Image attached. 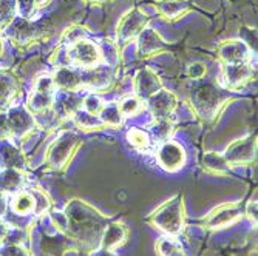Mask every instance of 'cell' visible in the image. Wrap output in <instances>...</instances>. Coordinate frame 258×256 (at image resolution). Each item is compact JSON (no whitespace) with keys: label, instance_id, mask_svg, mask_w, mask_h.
Segmentation results:
<instances>
[{"label":"cell","instance_id":"cell-1","mask_svg":"<svg viewBox=\"0 0 258 256\" xmlns=\"http://www.w3.org/2000/svg\"><path fill=\"white\" fill-rule=\"evenodd\" d=\"M63 212L68 222L67 236L72 238L81 248L87 251H96L110 218L78 198L70 201L65 205Z\"/></svg>","mask_w":258,"mask_h":256},{"label":"cell","instance_id":"cell-2","mask_svg":"<svg viewBox=\"0 0 258 256\" xmlns=\"http://www.w3.org/2000/svg\"><path fill=\"white\" fill-rule=\"evenodd\" d=\"M187 102L197 118L203 122H214L220 118L223 110L235 101L230 91L223 88L217 80H194L192 87L187 93Z\"/></svg>","mask_w":258,"mask_h":256},{"label":"cell","instance_id":"cell-3","mask_svg":"<svg viewBox=\"0 0 258 256\" xmlns=\"http://www.w3.org/2000/svg\"><path fill=\"white\" fill-rule=\"evenodd\" d=\"M147 222L169 236H178L185 225L184 195L176 193L166 202H162L155 212L149 215Z\"/></svg>","mask_w":258,"mask_h":256},{"label":"cell","instance_id":"cell-4","mask_svg":"<svg viewBox=\"0 0 258 256\" xmlns=\"http://www.w3.org/2000/svg\"><path fill=\"white\" fill-rule=\"evenodd\" d=\"M53 33V27L48 20H25L16 17L11 25L4 31L5 37L20 50H27L30 46L43 42Z\"/></svg>","mask_w":258,"mask_h":256},{"label":"cell","instance_id":"cell-5","mask_svg":"<svg viewBox=\"0 0 258 256\" xmlns=\"http://www.w3.org/2000/svg\"><path fill=\"white\" fill-rule=\"evenodd\" d=\"M82 144H84L82 137L76 131H70V130L60 131L56 141H53V144L46 150V157H45L46 165L57 173L65 172L68 165L72 164V160L75 159Z\"/></svg>","mask_w":258,"mask_h":256},{"label":"cell","instance_id":"cell-6","mask_svg":"<svg viewBox=\"0 0 258 256\" xmlns=\"http://www.w3.org/2000/svg\"><path fill=\"white\" fill-rule=\"evenodd\" d=\"M152 17L146 14L139 7L128 10L119 20L118 28H116V43L122 50L132 42H136L138 36L147 28Z\"/></svg>","mask_w":258,"mask_h":256},{"label":"cell","instance_id":"cell-7","mask_svg":"<svg viewBox=\"0 0 258 256\" xmlns=\"http://www.w3.org/2000/svg\"><path fill=\"white\" fill-rule=\"evenodd\" d=\"M56 93H57V90L54 87L51 74H46V73L40 74L34 80V87H33L31 95L28 96L25 108L34 116V118L42 113L53 110Z\"/></svg>","mask_w":258,"mask_h":256},{"label":"cell","instance_id":"cell-8","mask_svg":"<svg viewBox=\"0 0 258 256\" xmlns=\"http://www.w3.org/2000/svg\"><path fill=\"white\" fill-rule=\"evenodd\" d=\"M65 62L63 66H81L85 69H93L102 65L99 45L90 39L76 42L75 45L65 48Z\"/></svg>","mask_w":258,"mask_h":256},{"label":"cell","instance_id":"cell-9","mask_svg":"<svg viewBox=\"0 0 258 256\" xmlns=\"http://www.w3.org/2000/svg\"><path fill=\"white\" fill-rule=\"evenodd\" d=\"M223 157L226 159L229 167L252 164L256 159V134L250 133L241 139L233 141L223 153Z\"/></svg>","mask_w":258,"mask_h":256},{"label":"cell","instance_id":"cell-10","mask_svg":"<svg viewBox=\"0 0 258 256\" xmlns=\"http://www.w3.org/2000/svg\"><path fill=\"white\" fill-rule=\"evenodd\" d=\"M221 87L233 93L246 87L255 77V68L252 62L243 63H226L221 68Z\"/></svg>","mask_w":258,"mask_h":256},{"label":"cell","instance_id":"cell-11","mask_svg":"<svg viewBox=\"0 0 258 256\" xmlns=\"http://www.w3.org/2000/svg\"><path fill=\"white\" fill-rule=\"evenodd\" d=\"M244 215V207L241 202H227L214 208L204 219L203 225L209 230H221L237 222Z\"/></svg>","mask_w":258,"mask_h":256},{"label":"cell","instance_id":"cell-12","mask_svg":"<svg viewBox=\"0 0 258 256\" xmlns=\"http://www.w3.org/2000/svg\"><path fill=\"white\" fill-rule=\"evenodd\" d=\"M8 137L13 139H23L27 137L36 128V118L27 108H10L5 116Z\"/></svg>","mask_w":258,"mask_h":256},{"label":"cell","instance_id":"cell-13","mask_svg":"<svg viewBox=\"0 0 258 256\" xmlns=\"http://www.w3.org/2000/svg\"><path fill=\"white\" fill-rule=\"evenodd\" d=\"M169 51V43L153 28H144L136 39V54L139 59H152Z\"/></svg>","mask_w":258,"mask_h":256},{"label":"cell","instance_id":"cell-14","mask_svg":"<svg viewBox=\"0 0 258 256\" xmlns=\"http://www.w3.org/2000/svg\"><path fill=\"white\" fill-rule=\"evenodd\" d=\"M161 88H164V85L155 69L144 66L136 71L133 79V91L138 99L147 102V99H150Z\"/></svg>","mask_w":258,"mask_h":256},{"label":"cell","instance_id":"cell-15","mask_svg":"<svg viewBox=\"0 0 258 256\" xmlns=\"http://www.w3.org/2000/svg\"><path fill=\"white\" fill-rule=\"evenodd\" d=\"M147 107L150 114L153 116L155 121H162V119H170V116L178 107V98L175 93L161 88L158 93L147 99Z\"/></svg>","mask_w":258,"mask_h":256},{"label":"cell","instance_id":"cell-16","mask_svg":"<svg viewBox=\"0 0 258 256\" xmlns=\"http://www.w3.org/2000/svg\"><path fill=\"white\" fill-rule=\"evenodd\" d=\"M217 54L223 65L252 62V51L241 39H229L221 42L217 48Z\"/></svg>","mask_w":258,"mask_h":256},{"label":"cell","instance_id":"cell-17","mask_svg":"<svg viewBox=\"0 0 258 256\" xmlns=\"http://www.w3.org/2000/svg\"><path fill=\"white\" fill-rule=\"evenodd\" d=\"M185 159L187 156L184 148L173 141L162 142L158 148V162L166 172L173 173L181 170L185 164Z\"/></svg>","mask_w":258,"mask_h":256},{"label":"cell","instance_id":"cell-18","mask_svg":"<svg viewBox=\"0 0 258 256\" xmlns=\"http://www.w3.org/2000/svg\"><path fill=\"white\" fill-rule=\"evenodd\" d=\"M20 79L11 69H0V114H5L20 95Z\"/></svg>","mask_w":258,"mask_h":256},{"label":"cell","instance_id":"cell-19","mask_svg":"<svg viewBox=\"0 0 258 256\" xmlns=\"http://www.w3.org/2000/svg\"><path fill=\"white\" fill-rule=\"evenodd\" d=\"M155 10L164 20L173 23L194 11V0H156Z\"/></svg>","mask_w":258,"mask_h":256},{"label":"cell","instance_id":"cell-20","mask_svg":"<svg viewBox=\"0 0 258 256\" xmlns=\"http://www.w3.org/2000/svg\"><path fill=\"white\" fill-rule=\"evenodd\" d=\"M56 90L63 93H78L84 88V77L72 66H57L51 74Z\"/></svg>","mask_w":258,"mask_h":256},{"label":"cell","instance_id":"cell-21","mask_svg":"<svg viewBox=\"0 0 258 256\" xmlns=\"http://www.w3.org/2000/svg\"><path fill=\"white\" fill-rule=\"evenodd\" d=\"M128 238V228L124 222L118 221H110L104 230L99 248L107 251H116L121 245L125 244Z\"/></svg>","mask_w":258,"mask_h":256},{"label":"cell","instance_id":"cell-22","mask_svg":"<svg viewBox=\"0 0 258 256\" xmlns=\"http://www.w3.org/2000/svg\"><path fill=\"white\" fill-rule=\"evenodd\" d=\"M25 173L17 168H4L0 172V192L5 195H14L25 185Z\"/></svg>","mask_w":258,"mask_h":256},{"label":"cell","instance_id":"cell-23","mask_svg":"<svg viewBox=\"0 0 258 256\" xmlns=\"http://www.w3.org/2000/svg\"><path fill=\"white\" fill-rule=\"evenodd\" d=\"M0 164L4 168L25 170L27 159L16 145L10 142H0Z\"/></svg>","mask_w":258,"mask_h":256},{"label":"cell","instance_id":"cell-24","mask_svg":"<svg viewBox=\"0 0 258 256\" xmlns=\"http://www.w3.org/2000/svg\"><path fill=\"white\" fill-rule=\"evenodd\" d=\"M11 210L16 215H22V216H28V215H34L36 212V201L31 192H25L20 190L17 193H14L13 199H11Z\"/></svg>","mask_w":258,"mask_h":256},{"label":"cell","instance_id":"cell-25","mask_svg":"<svg viewBox=\"0 0 258 256\" xmlns=\"http://www.w3.org/2000/svg\"><path fill=\"white\" fill-rule=\"evenodd\" d=\"M203 168L207 173H212L217 176H227L230 173V167L223 157V154L209 151L203 156Z\"/></svg>","mask_w":258,"mask_h":256},{"label":"cell","instance_id":"cell-26","mask_svg":"<svg viewBox=\"0 0 258 256\" xmlns=\"http://www.w3.org/2000/svg\"><path fill=\"white\" fill-rule=\"evenodd\" d=\"M99 51H101V59L102 63L107 65L111 69H116L121 63V48L118 46V43L110 40V39H104L102 43L99 45Z\"/></svg>","mask_w":258,"mask_h":256},{"label":"cell","instance_id":"cell-27","mask_svg":"<svg viewBox=\"0 0 258 256\" xmlns=\"http://www.w3.org/2000/svg\"><path fill=\"white\" fill-rule=\"evenodd\" d=\"M173 131H175V125L170 119L153 121V124L149 127V134L152 137V141H156L159 144L170 141Z\"/></svg>","mask_w":258,"mask_h":256},{"label":"cell","instance_id":"cell-28","mask_svg":"<svg viewBox=\"0 0 258 256\" xmlns=\"http://www.w3.org/2000/svg\"><path fill=\"white\" fill-rule=\"evenodd\" d=\"M99 119L102 121V124L105 127H111V128H118L122 125L124 122V116L118 107L116 102H111V104H105L104 108L101 110L99 113Z\"/></svg>","mask_w":258,"mask_h":256},{"label":"cell","instance_id":"cell-29","mask_svg":"<svg viewBox=\"0 0 258 256\" xmlns=\"http://www.w3.org/2000/svg\"><path fill=\"white\" fill-rule=\"evenodd\" d=\"M88 36H90V30L87 27H82V25H72V27H68L62 33V36H60L59 48H68V46L75 45L79 40L88 39Z\"/></svg>","mask_w":258,"mask_h":256},{"label":"cell","instance_id":"cell-30","mask_svg":"<svg viewBox=\"0 0 258 256\" xmlns=\"http://www.w3.org/2000/svg\"><path fill=\"white\" fill-rule=\"evenodd\" d=\"M72 119L75 121V124H76L78 128L85 130V131H88V130H102V128H105V125H104L102 121L99 119V116H93V114L84 111L82 108H79V110L75 113V116H73Z\"/></svg>","mask_w":258,"mask_h":256},{"label":"cell","instance_id":"cell-31","mask_svg":"<svg viewBox=\"0 0 258 256\" xmlns=\"http://www.w3.org/2000/svg\"><path fill=\"white\" fill-rule=\"evenodd\" d=\"M156 253L158 256H187L181 242L175 238H159L156 242Z\"/></svg>","mask_w":258,"mask_h":256},{"label":"cell","instance_id":"cell-32","mask_svg":"<svg viewBox=\"0 0 258 256\" xmlns=\"http://www.w3.org/2000/svg\"><path fill=\"white\" fill-rule=\"evenodd\" d=\"M127 141L138 151H146V150H149L150 145H152V142H153L150 134H149V131L141 130V128H132L127 133Z\"/></svg>","mask_w":258,"mask_h":256},{"label":"cell","instance_id":"cell-33","mask_svg":"<svg viewBox=\"0 0 258 256\" xmlns=\"http://www.w3.org/2000/svg\"><path fill=\"white\" fill-rule=\"evenodd\" d=\"M17 17V0H0V31H5Z\"/></svg>","mask_w":258,"mask_h":256},{"label":"cell","instance_id":"cell-34","mask_svg":"<svg viewBox=\"0 0 258 256\" xmlns=\"http://www.w3.org/2000/svg\"><path fill=\"white\" fill-rule=\"evenodd\" d=\"M118 107H119V110H121V113H122L124 118H130V116H136L138 113H141V110H143V107H144V102L141 101V99H138V98L133 95V96L124 98V99L118 104Z\"/></svg>","mask_w":258,"mask_h":256},{"label":"cell","instance_id":"cell-35","mask_svg":"<svg viewBox=\"0 0 258 256\" xmlns=\"http://www.w3.org/2000/svg\"><path fill=\"white\" fill-rule=\"evenodd\" d=\"M104 101L101 99L99 95H95V93H91V95H87L84 99H82V110L93 114V116H99L101 110L104 108Z\"/></svg>","mask_w":258,"mask_h":256},{"label":"cell","instance_id":"cell-36","mask_svg":"<svg viewBox=\"0 0 258 256\" xmlns=\"http://www.w3.org/2000/svg\"><path fill=\"white\" fill-rule=\"evenodd\" d=\"M31 193H33L34 201H36V212H34V215L40 216L45 212H48L50 207H51V201H50L48 196H46V193L42 192L40 189H34V190H31Z\"/></svg>","mask_w":258,"mask_h":256},{"label":"cell","instance_id":"cell-37","mask_svg":"<svg viewBox=\"0 0 258 256\" xmlns=\"http://www.w3.org/2000/svg\"><path fill=\"white\" fill-rule=\"evenodd\" d=\"M37 13L34 0H17V16L25 20H33Z\"/></svg>","mask_w":258,"mask_h":256},{"label":"cell","instance_id":"cell-38","mask_svg":"<svg viewBox=\"0 0 258 256\" xmlns=\"http://www.w3.org/2000/svg\"><path fill=\"white\" fill-rule=\"evenodd\" d=\"M0 256H31L22 244H4L0 247Z\"/></svg>","mask_w":258,"mask_h":256},{"label":"cell","instance_id":"cell-39","mask_svg":"<svg viewBox=\"0 0 258 256\" xmlns=\"http://www.w3.org/2000/svg\"><path fill=\"white\" fill-rule=\"evenodd\" d=\"M206 74H207V68L203 62H194L187 66V76L192 80H201L206 77Z\"/></svg>","mask_w":258,"mask_h":256},{"label":"cell","instance_id":"cell-40","mask_svg":"<svg viewBox=\"0 0 258 256\" xmlns=\"http://www.w3.org/2000/svg\"><path fill=\"white\" fill-rule=\"evenodd\" d=\"M241 40L247 45L252 54L256 51V31L253 28H241Z\"/></svg>","mask_w":258,"mask_h":256},{"label":"cell","instance_id":"cell-41","mask_svg":"<svg viewBox=\"0 0 258 256\" xmlns=\"http://www.w3.org/2000/svg\"><path fill=\"white\" fill-rule=\"evenodd\" d=\"M51 221L56 225V228L59 231H62L63 235H67V228H68V222H67V216L65 212H53L51 215Z\"/></svg>","mask_w":258,"mask_h":256},{"label":"cell","instance_id":"cell-42","mask_svg":"<svg viewBox=\"0 0 258 256\" xmlns=\"http://www.w3.org/2000/svg\"><path fill=\"white\" fill-rule=\"evenodd\" d=\"M244 215L253 222L256 224V202L255 201H250L244 205Z\"/></svg>","mask_w":258,"mask_h":256},{"label":"cell","instance_id":"cell-43","mask_svg":"<svg viewBox=\"0 0 258 256\" xmlns=\"http://www.w3.org/2000/svg\"><path fill=\"white\" fill-rule=\"evenodd\" d=\"M7 210H8V195L0 192V219L5 216Z\"/></svg>","mask_w":258,"mask_h":256},{"label":"cell","instance_id":"cell-44","mask_svg":"<svg viewBox=\"0 0 258 256\" xmlns=\"http://www.w3.org/2000/svg\"><path fill=\"white\" fill-rule=\"evenodd\" d=\"M8 235H10V227L0 221V244H4L8 239Z\"/></svg>","mask_w":258,"mask_h":256},{"label":"cell","instance_id":"cell-45","mask_svg":"<svg viewBox=\"0 0 258 256\" xmlns=\"http://www.w3.org/2000/svg\"><path fill=\"white\" fill-rule=\"evenodd\" d=\"M51 2H53V0H34V4H36V8H37V10L46 8Z\"/></svg>","mask_w":258,"mask_h":256},{"label":"cell","instance_id":"cell-46","mask_svg":"<svg viewBox=\"0 0 258 256\" xmlns=\"http://www.w3.org/2000/svg\"><path fill=\"white\" fill-rule=\"evenodd\" d=\"M85 4H90V5H96V7H101L104 4H107L108 0H84Z\"/></svg>","mask_w":258,"mask_h":256},{"label":"cell","instance_id":"cell-47","mask_svg":"<svg viewBox=\"0 0 258 256\" xmlns=\"http://www.w3.org/2000/svg\"><path fill=\"white\" fill-rule=\"evenodd\" d=\"M95 256H116L114 251H107V250H102V248H98L96 250V254Z\"/></svg>","mask_w":258,"mask_h":256},{"label":"cell","instance_id":"cell-48","mask_svg":"<svg viewBox=\"0 0 258 256\" xmlns=\"http://www.w3.org/2000/svg\"><path fill=\"white\" fill-rule=\"evenodd\" d=\"M4 50H5V45H4L2 37H0V57H2V54H4Z\"/></svg>","mask_w":258,"mask_h":256},{"label":"cell","instance_id":"cell-49","mask_svg":"<svg viewBox=\"0 0 258 256\" xmlns=\"http://www.w3.org/2000/svg\"><path fill=\"white\" fill-rule=\"evenodd\" d=\"M0 36H2V31H0Z\"/></svg>","mask_w":258,"mask_h":256}]
</instances>
